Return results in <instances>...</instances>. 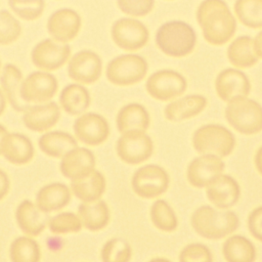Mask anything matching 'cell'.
I'll use <instances>...</instances> for the list:
<instances>
[{"mask_svg": "<svg viewBox=\"0 0 262 262\" xmlns=\"http://www.w3.org/2000/svg\"><path fill=\"white\" fill-rule=\"evenodd\" d=\"M60 108L56 102L50 101L42 104L31 105L24 112L25 126L35 132H44L53 127L59 120Z\"/></svg>", "mask_w": 262, "mask_h": 262, "instance_id": "obj_19", "label": "cell"}, {"mask_svg": "<svg viewBox=\"0 0 262 262\" xmlns=\"http://www.w3.org/2000/svg\"><path fill=\"white\" fill-rule=\"evenodd\" d=\"M74 132L79 141L95 146L104 142L110 135L107 121L99 114L85 113L74 122Z\"/></svg>", "mask_w": 262, "mask_h": 262, "instance_id": "obj_14", "label": "cell"}, {"mask_svg": "<svg viewBox=\"0 0 262 262\" xmlns=\"http://www.w3.org/2000/svg\"><path fill=\"white\" fill-rule=\"evenodd\" d=\"M234 11L245 26L253 29L262 28V0H236Z\"/></svg>", "mask_w": 262, "mask_h": 262, "instance_id": "obj_34", "label": "cell"}, {"mask_svg": "<svg viewBox=\"0 0 262 262\" xmlns=\"http://www.w3.org/2000/svg\"><path fill=\"white\" fill-rule=\"evenodd\" d=\"M70 201L71 188L61 182H53L43 186L36 195V205L41 211L48 214L62 209Z\"/></svg>", "mask_w": 262, "mask_h": 262, "instance_id": "obj_24", "label": "cell"}, {"mask_svg": "<svg viewBox=\"0 0 262 262\" xmlns=\"http://www.w3.org/2000/svg\"><path fill=\"white\" fill-rule=\"evenodd\" d=\"M15 219L24 233L28 236H37L45 229L50 218L48 213L41 211L36 204L25 200L16 208Z\"/></svg>", "mask_w": 262, "mask_h": 262, "instance_id": "obj_21", "label": "cell"}, {"mask_svg": "<svg viewBox=\"0 0 262 262\" xmlns=\"http://www.w3.org/2000/svg\"><path fill=\"white\" fill-rule=\"evenodd\" d=\"M150 219L154 225L162 231H173L178 226V220L172 207L164 200H157L150 207Z\"/></svg>", "mask_w": 262, "mask_h": 262, "instance_id": "obj_35", "label": "cell"}, {"mask_svg": "<svg viewBox=\"0 0 262 262\" xmlns=\"http://www.w3.org/2000/svg\"><path fill=\"white\" fill-rule=\"evenodd\" d=\"M239 194L241 188L237 181L227 174L219 175L207 186L208 199L220 209H227L235 205Z\"/></svg>", "mask_w": 262, "mask_h": 262, "instance_id": "obj_20", "label": "cell"}, {"mask_svg": "<svg viewBox=\"0 0 262 262\" xmlns=\"http://www.w3.org/2000/svg\"><path fill=\"white\" fill-rule=\"evenodd\" d=\"M9 178L7 174L0 169V201L3 200L9 190Z\"/></svg>", "mask_w": 262, "mask_h": 262, "instance_id": "obj_43", "label": "cell"}, {"mask_svg": "<svg viewBox=\"0 0 262 262\" xmlns=\"http://www.w3.org/2000/svg\"><path fill=\"white\" fill-rule=\"evenodd\" d=\"M95 168V157L86 147H75L67 152L60 161L61 174L71 179H78L91 173Z\"/></svg>", "mask_w": 262, "mask_h": 262, "instance_id": "obj_18", "label": "cell"}, {"mask_svg": "<svg viewBox=\"0 0 262 262\" xmlns=\"http://www.w3.org/2000/svg\"><path fill=\"white\" fill-rule=\"evenodd\" d=\"M78 216L83 226L90 231H98L104 228L110 221V210L102 200L83 202L78 208Z\"/></svg>", "mask_w": 262, "mask_h": 262, "instance_id": "obj_28", "label": "cell"}, {"mask_svg": "<svg viewBox=\"0 0 262 262\" xmlns=\"http://www.w3.org/2000/svg\"><path fill=\"white\" fill-rule=\"evenodd\" d=\"M224 167V162L220 157L212 154H203L189 163L186 172L187 180L196 188L207 187L222 174Z\"/></svg>", "mask_w": 262, "mask_h": 262, "instance_id": "obj_13", "label": "cell"}, {"mask_svg": "<svg viewBox=\"0 0 262 262\" xmlns=\"http://www.w3.org/2000/svg\"><path fill=\"white\" fill-rule=\"evenodd\" d=\"M82 222L78 215L72 212H61L48 221V227L52 233L62 234L71 232H79L82 229Z\"/></svg>", "mask_w": 262, "mask_h": 262, "instance_id": "obj_37", "label": "cell"}, {"mask_svg": "<svg viewBox=\"0 0 262 262\" xmlns=\"http://www.w3.org/2000/svg\"><path fill=\"white\" fill-rule=\"evenodd\" d=\"M255 165L259 173L262 175V146L257 150L255 156Z\"/></svg>", "mask_w": 262, "mask_h": 262, "instance_id": "obj_45", "label": "cell"}, {"mask_svg": "<svg viewBox=\"0 0 262 262\" xmlns=\"http://www.w3.org/2000/svg\"><path fill=\"white\" fill-rule=\"evenodd\" d=\"M179 262H213L210 249L199 243L185 246L179 254Z\"/></svg>", "mask_w": 262, "mask_h": 262, "instance_id": "obj_40", "label": "cell"}, {"mask_svg": "<svg viewBox=\"0 0 262 262\" xmlns=\"http://www.w3.org/2000/svg\"><path fill=\"white\" fill-rule=\"evenodd\" d=\"M196 19L204 38L213 45L226 43L236 30V20L223 0H204L196 10Z\"/></svg>", "mask_w": 262, "mask_h": 262, "instance_id": "obj_1", "label": "cell"}, {"mask_svg": "<svg viewBox=\"0 0 262 262\" xmlns=\"http://www.w3.org/2000/svg\"><path fill=\"white\" fill-rule=\"evenodd\" d=\"M102 72V61L97 53L92 50H81L75 53L68 66L69 77L83 84H92L96 82Z\"/></svg>", "mask_w": 262, "mask_h": 262, "instance_id": "obj_12", "label": "cell"}, {"mask_svg": "<svg viewBox=\"0 0 262 262\" xmlns=\"http://www.w3.org/2000/svg\"><path fill=\"white\" fill-rule=\"evenodd\" d=\"M71 55L68 44L59 45L51 39H44L37 43L31 52L32 62L44 71H54L62 67Z\"/></svg>", "mask_w": 262, "mask_h": 262, "instance_id": "obj_15", "label": "cell"}, {"mask_svg": "<svg viewBox=\"0 0 262 262\" xmlns=\"http://www.w3.org/2000/svg\"><path fill=\"white\" fill-rule=\"evenodd\" d=\"M131 256L130 244L121 237H114L105 242L100 252L102 262H129Z\"/></svg>", "mask_w": 262, "mask_h": 262, "instance_id": "obj_36", "label": "cell"}, {"mask_svg": "<svg viewBox=\"0 0 262 262\" xmlns=\"http://www.w3.org/2000/svg\"><path fill=\"white\" fill-rule=\"evenodd\" d=\"M186 80L178 72L161 70L151 74L146 83L147 93L155 99L166 101L181 95L186 89Z\"/></svg>", "mask_w": 262, "mask_h": 262, "instance_id": "obj_10", "label": "cell"}, {"mask_svg": "<svg viewBox=\"0 0 262 262\" xmlns=\"http://www.w3.org/2000/svg\"><path fill=\"white\" fill-rule=\"evenodd\" d=\"M12 11L23 19L34 20L43 13L44 0H8Z\"/></svg>", "mask_w": 262, "mask_h": 262, "instance_id": "obj_39", "label": "cell"}, {"mask_svg": "<svg viewBox=\"0 0 262 262\" xmlns=\"http://www.w3.org/2000/svg\"><path fill=\"white\" fill-rule=\"evenodd\" d=\"M116 151L123 162L136 165L150 158L154 152V142L145 131L130 130L122 133L118 138Z\"/></svg>", "mask_w": 262, "mask_h": 262, "instance_id": "obj_7", "label": "cell"}, {"mask_svg": "<svg viewBox=\"0 0 262 262\" xmlns=\"http://www.w3.org/2000/svg\"><path fill=\"white\" fill-rule=\"evenodd\" d=\"M40 149L52 158H62L71 149L78 146L74 136L63 131H49L40 136L38 140Z\"/></svg>", "mask_w": 262, "mask_h": 262, "instance_id": "obj_29", "label": "cell"}, {"mask_svg": "<svg viewBox=\"0 0 262 262\" xmlns=\"http://www.w3.org/2000/svg\"><path fill=\"white\" fill-rule=\"evenodd\" d=\"M6 107V97L4 96L3 91L0 89V116L4 113Z\"/></svg>", "mask_w": 262, "mask_h": 262, "instance_id": "obj_46", "label": "cell"}, {"mask_svg": "<svg viewBox=\"0 0 262 262\" xmlns=\"http://www.w3.org/2000/svg\"><path fill=\"white\" fill-rule=\"evenodd\" d=\"M196 36L193 29L180 20L162 25L156 34V43L165 54L182 57L189 54L195 45Z\"/></svg>", "mask_w": 262, "mask_h": 262, "instance_id": "obj_3", "label": "cell"}, {"mask_svg": "<svg viewBox=\"0 0 262 262\" xmlns=\"http://www.w3.org/2000/svg\"><path fill=\"white\" fill-rule=\"evenodd\" d=\"M148 262H171L169 259L166 258H162V257H158V258H154L151 260H149Z\"/></svg>", "mask_w": 262, "mask_h": 262, "instance_id": "obj_48", "label": "cell"}, {"mask_svg": "<svg viewBox=\"0 0 262 262\" xmlns=\"http://www.w3.org/2000/svg\"><path fill=\"white\" fill-rule=\"evenodd\" d=\"M147 62L138 54H122L114 57L106 66L107 80L118 86H128L140 82L147 73Z\"/></svg>", "mask_w": 262, "mask_h": 262, "instance_id": "obj_6", "label": "cell"}, {"mask_svg": "<svg viewBox=\"0 0 262 262\" xmlns=\"http://www.w3.org/2000/svg\"><path fill=\"white\" fill-rule=\"evenodd\" d=\"M0 69H1V60H0Z\"/></svg>", "mask_w": 262, "mask_h": 262, "instance_id": "obj_49", "label": "cell"}, {"mask_svg": "<svg viewBox=\"0 0 262 262\" xmlns=\"http://www.w3.org/2000/svg\"><path fill=\"white\" fill-rule=\"evenodd\" d=\"M169 175L161 166L149 164L140 167L132 176L134 192L143 199H154L163 194L169 187Z\"/></svg>", "mask_w": 262, "mask_h": 262, "instance_id": "obj_8", "label": "cell"}, {"mask_svg": "<svg viewBox=\"0 0 262 262\" xmlns=\"http://www.w3.org/2000/svg\"><path fill=\"white\" fill-rule=\"evenodd\" d=\"M248 226L252 235L262 242V207H258L251 212L248 218Z\"/></svg>", "mask_w": 262, "mask_h": 262, "instance_id": "obj_42", "label": "cell"}, {"mask_svg": "<svg viewBox=\"0 0 262 262\" xmlns=\"http://www.w3.org/2000/svg\"><path fill=\"white\" fill-rule=\"evenodd\" d=\"M1 155L14 165H25L34 157L32 141L20 133H7L1 142Z\"/></svg>", "mask_w": 262, "mask_h": 262, "instance_id": "obj_22", "label": "cell"}, {"mask_svg": "<svg viewBox=\"0 0 262 262\" xmlns=\"http://www.w3.org/2000/svg\"><path fill=\"white\" fill-rule=\"evenodd\" d=\"M58 83L52 74L43 71L32 72L20 84V97L27 103H43L57 92Z\"/></svg>", "mask_w": 262, "mask_h": 262, "instance_id": "obj_11", "label": "cell"}, {"mask_svg": "<svg viewBox=\"0 0 262 262\" xmlns=\"http://www.w3.org/2000/svg\"><path fill=\"white\" fill-rule=\"evenodd\" d=\"M23 80L21 71L13 63H6L3 68L0 84L2 90L5 93V97L7 98L10 105L16 112H25L28 110L31 104L27 103L20 97V84Z\"/></svg>", "mask_w": 262, "mask_h": 262, "instance_id": "obj_23", "label": "cell"}, {"mask_svg": "<svg viewBox=\"0 0 262 262\" xmlns=\"http://www.w3.org/2000/svg\"><path fill=\"white\" fill-rule=\"evenodd\" d=\"M71 190L82 202L100 200L105 190V179L101 172L93 170L84 177L71 181Z\"/></svg>", "mask_w": 262, "mask_h": 262, "instance_id": "obj_26", "label": "cell"}, {"mask_svg": "<svg viewBox=\"0 0 262 262\" xmlns=\"http://www.w3.org/2000/svg\"><path fill=\"white\" fill-rule=\"evenodd\" d=\"M7 129L0 124V155H1V142H2V139L4 138V136L7 134Z\"/></svg>", "mask_w": 262, "mask_h": 262, "instance_id": "obj_47", "label": "cell"}, {"mask_svg": "<svg viewBox=\"0 0 262 262\" xmlns=\"http://www.w3.org/2000/svg\"><path fill=\"white\" fill-rule=\"evenodd\" d=\"M111 35L117 46L128 51L142 48L149 37L148 30L143 23L131 17L117 19L112 26Z\"/></svg>", "mask_w": 262, "mask_h": 262, "instance_id": "obj_9", "label": "cell"}, {"mask_svg": "<svg viewBox=\"0 0 262 262\" xmlns=\"http://www.w3.org/2000/svg\"><path fill=\"white\" fill-rule=\"evenodd\" d=\"M207 105L203 95L191 94L168 103L164 110L165 118L171 122H179L199 115Z\"/></svg>", "mask_w": 262, "mask_h": 262, "instance_id": "obj_25", "label": "cell"}, {"mask_svg": "<svg viewBox=\"0 0 262 262\" xmlns=\"http://www.w3.org/2000/svg\"><path fill=\"white\" fill-rule=\"evenodd\" d=\"M253 45L257 56L262 58V31L256 35L255 39H253Z\"/></svg>", "mask_w": 262, "mask_h": 262, "instance_id": "obj_44", "label": "cell"}, {"mask_svg": "<svg viewBox=\"0 0 262 262\" xmlns=\"http://www.w3.org/2000/svg\"><path fill=\"white\" fill-rule=\"evenodd\" d=\"M191 226L198 234L209 239H219L235 231L239 225L232 211H217L211 206L198 208L191 216Z\"/></svg>", "mask_w": 262, "mask_h": 262, "instance_id": "obj_2", "label": "cell"}, {"mask_svg": "<svg viewBox=\"0 0 262 262\" xmlns=\"http://www.w3.org/2000/svg\"><path fill=\"white\" fill-rule=\"evenodd\" d=\"M11 262H39L41 252L38 243L29 236H18L10 245Z\"/></svg>", "mask_w": 262, "mask_h": 262, "instance_id": "obj_33", "label": "cell"}, {"mask_svg": "<svg viewBox=\"0 0 262 262\" xmlns=\"http://www.w3.org/2000/svg\"><path fill=\"white\" fill-rule=\"evenodd\" d=\"M192 143L198 152L212 154L221 158L232 152L235 146V138L224 126L208 124L200 127L193 133Z\"/></svg>", "mask_w": 262, "mask_h": 262, "instance_id": "obj_4", "label": "cell"}, {"mask_svg": "<svg viewBox=\"0 0 262 262\" xmlns=\"http://www.w3.org/2000/svg\"><path fill=\"white\" fill-rule=\"evenodd\" d=\"M81 16L72 8L54 11L47 20V31L57 42L67 43L77 37L81 29Z\"/></svg>", "mask_w": 262, "mask_h": 262, "instance_id": "obj_16", "label": "cell"}, {"mask_svg": "<svg viewBox=\"0 0 262 262\" xmlns=\"http://www.w3.org/2000/svg\"><path fill=\"white\" fill-rule=\"evenodd\" d=\"M222 252L227 262H254L256 259V249L252 242L238 234L224 242Z\"/></svg>", "mask_w": 262, "mask_h": 262, "instance_id": "obj_31", "label": "cell"}, {"mask_svg": "<svg viewBox=\"0 0 262 262\" xmlns=\"http://www.w3.org/2000/svg\"><path fill=\"white\" fill-rule=\"evenodd\" d=\"M229 61L237 68H250L258 61L254 50L253 39L249 36H241L230 43L227 48Z\"/></svg>", "mask_w": 262, "mask_h": 262, "instance_id": "obj_32", "label": "cell"}, {"mask_svg": "<svg viewBox=\"0 0 262 262\" xmlns=\"http://www.w3.org/2000/svg\"><path fill=\"white\" fill-rule=\"evenodd\" d=\"M149 115L146 108L139 103H129L124 105L116 118L117 129L120 133L130 130L146 131L149 127Z\"/></svg>", "mask_w": 262, "mask_h": 262, "instance_id": "obj_27", "label": "cell"}, {"mask_svg": "<svg viewBox=\"0 0 262 262\" xmlns=\"http://www.w3.org/2000/svg\"><path fill=\"white\" fill-rule=\"evenodd\" d=\"M59 103L67 114L81 115L90 105L89 91L82 85L69 84L60 92Z\"/></svg>", "mask_w": 262, "mask_h": 262, "instance_id": "obj_30", "label": "cell"}, {"mask_svg": "<svg viewBox=\"0 0 262 262\" xmlns=\"http://www.w3.org/2000/svg\"><path fill=\"white\" fill-rule=\"evenodd\" d=\"M117 4L127 15L144 16L152 10L155 0H117Z\"/></svg>", "mask_w": 262, "mask_h": 262, "instance_id": "obj_41", "label": "cell"}, {"mask_svg": "<svg viewBox=\"0 0 262 262\" xmlns=\"http://www.w3.org/2000/svg\"><path fill=\"white\" fill-rule=\"evenodd\" d=\"M21 34L19 21L6 10H0V45H8L15 42Z\"/></svg>", "mask_w": 262, "mask_h": 262, "instance_id": "obj_38", "label": "cell"}, {"mask_svg": "<svg viewBox=\"0 0 262 262\" xmlns=\"http://www.w3.org/2000/svg\"><path fill=\"white\" fill-rule=\"evenodd\" d=\"M225 117L239 133L251 135L262 130V106L253 99L244 97L228 102Z\"/></svg>", "mask_w": 262, "mask_h": 262, "instance_id": "obj_5", "label": "cell"}, {"mask_svg": "<svg viewBox=\"0 0 262 262\" xmlns=\"http://www.w3.org/2000/svg\"><path fill=\"white\" fill-rule=\"evenodd\" d=\"M215 88L219 97L227 102L247 97L251 84L245 73L235 69H226L216 78Z\"/></svg>", "mask_w": 262, "mask_h": 262, "instance_id": "obj_17", "label": "cell"}]
</instances>
